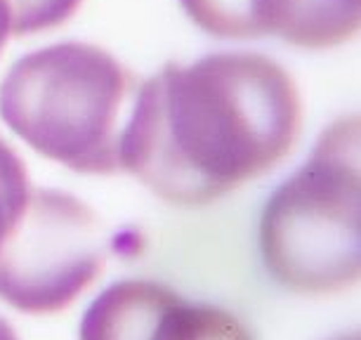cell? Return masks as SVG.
<instances>
[{"label":"cell","mask_w":361,"mask_h":340,"mask_svg":"<svg viewBox=\"0 0 361 340\" xmlns=\"http://www.w3.org/2000/svg\"><path fill=\"white\" fill-rule=\"evenodd\" d=\"M173 296V289L156 281L128 279L114 284L87 308L80 322V340H147L156 317Z\"/></svg>","instance_id":"cell-5"},{"label":"cell","mask_w":361,"mask_h":340,"mask_svg":"<svg viewBox=\"0 0 361 340\" xmlns=\"http://www.w3.org/2000/svg\"><path fill=\"white\" fill-rule=\"evenodd\" d=\"M137 90L111 52L59 43L12 64L0 83V119L45 159L114 175L123 170L121 145Z\"/></svg>","instance_id":"cell-2"},{"label":"cell","mask_w":361,"mask_h":340,"mask_svg":"<svg viewBox=\"0 0 361 340\" xmlns=\"http://www.w3.org/2000/svg\"><path fill=\"white\" fill-rule=\"evenodd\" d=\"M189 19L215 38L283 36L293 0H180Z\"/></svg>","instance_id":"cell-6"},{"label":"cell","mask_w":361,"mask_h":340,"mask_svg":"<svg viewBox=\"0 0 361 340\" xmlns=\"http://www.w3.org/2000/svg\"><path fill=\"white\" fill-rule=\"evenodd\" d=\"M361 0H293L283 40L298 47L324 50L359 31Z\"/></svg>","instance_id":"cell-8"},{"label":"cell","mask_w":361,"mask_h":340,"mask_svg":"<svg viewBox=\"0 0 361 340\" xmlns=\"http://www.w3.org/2000/svg\"><path fill=\"white\" fill-rule=\"evenodd\" d=\"M0 340H19L17 338V333H15V329L5 322L3 317H0Z\"/></svg>","instance_id":"cell-12"},{"label":"cell","mask_w":361,"mask_h":340,"mask_svg":"<svg viewBox=\"0 0 361 340\" xmlns=\"http://www.w3.org/2000/svg\"><path fill=\"white\" fill-rule=\"evenodd\" d=\"M8 36H10V12H8L5 0H0V50H3Z\"/></svg>","instance_id":"cell-11"},{"label":"cell","mask_w":361,"mask_h":340,"mask_svg":"<svg viewBox=\"0 0 361 340\" xmlns=\"http://www.w3.org/2000/svg\"><path fill=\"white\" fill-rule=\"evenodd\" d=\"M260 253L283 289L326 296L361 272L359 119L343 116L314 152L274 189L260 217Z\"/></svg>","instance_id":"cell-3"},{"label":"cell","mask_w":361,"mask_h":340,"mask_svg":"<svg viewBox=\"0 0 361 340\" xmlns=\"http://www.w3.org/2000/svg\"><path fill=\"white\" fill-rule=\"evenodd\" d=\"M147 340H255L234 312L173 296L156 317Z\"/></svg>","instance_id":"cell-7"},{"label":"cell","mask_w":361,"mask_h":340,"mask_svg":"<svg viewBox=\"0 0 361 340\" xmlns=\"http://www.w3.org/2000/svg\"><path fill=\"white\" fill-rule=\"evenodd\" d=\"M111 234L76 196L36 189L0 246V300L26 315H52L104 272Z\"/></svg>","instance_id":"cell-4"},{"label":"cell","mask_w":361,"mask_h":340,"mask_svg":"<svg viewBox=\"0 0 361 340\" xmlns=\"http://www.w3.org/2000/svg\"><path fill=\"white\" fill-rule=\"evenodd\" d=\"M29 196L31 185L24 161L8 142L0 140V246L22 217Z\"/></svg>","instance_id":"cell-9"},{"label":"cell","mask_w":361,"mask_h":340,"mask_svg":"<svg viewBox=\"0 0 361 340\" xmlns=\"http://www.w3.org/2000/svg\"><path fill=\"white\" fill-rule=\"evenodd\" d=\"M333 340H359V333H350V336H338Z\"/></svg>","instance_id":"cell-13"},{"label":"cell","mask_w":361,"mask_h":340,"mask_svg":"<svg viewBox=\"0 0 361 340\" xmlns=\"http://www.w3.org/2000/svg\"><path fill=\"white\" fill-rule=\"evenodd\" d=\"M302 128L295 80L274 59L220 52L170 62L137 90L121 161L163 201L206 206L281 163Z\"/></svg>","instance_id":"cell-1"},{"label":"cell","mask_w":361,"mask_h":340,"mask_svg":"<svg viewBox=\"0 0 361 340\" xmlns=\"http://www.w3.org/2000/svg\"><path fill=\"white\" fill-rule=\"evenodd\" d=\"M10 12V33H38L64 24L78 10L80 0H5Z\"/></svg>","instance_id":"cell-10"}]
</instances>
